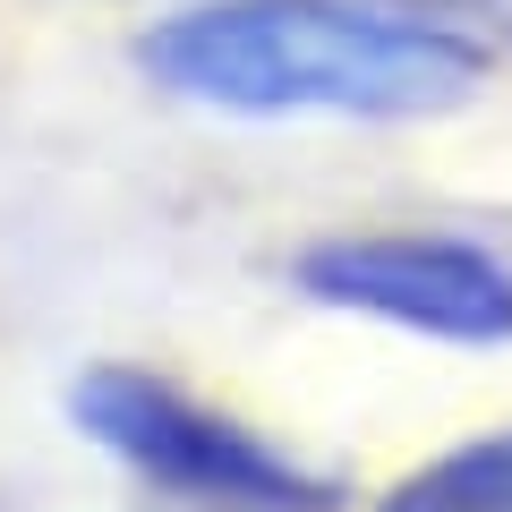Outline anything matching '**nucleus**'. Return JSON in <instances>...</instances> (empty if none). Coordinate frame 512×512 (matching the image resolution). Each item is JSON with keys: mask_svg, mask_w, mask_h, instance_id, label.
Segmentation results:
<instances>
[{"mask_svg": "<svg viewBox=\"0 0 512 512\" xmlns=\"http://www.w3.org/2000/svg\"><path fill=\"white\" fill-rule=\"evenodd\" d=\"M436 18L470 26V35H504V43H512V0H436Z\"/></svg>", "mask_w": 512, "mask_h": 512, "instance_id": "39448f33", "label": "nucleus"}, {"mask_svg": "<svg viewBox=\"0 0 512 512\" xmlns=\"http://www.w3.org/2000/svg\"><path fill=\"white\" fill-rule=\"evenodd\" d=\"M77 427H86L103 453H120L128 470L163 478L180 495H205V504H239V512H333V478L299 470L291 453L256 444L248 427L214 419L205 402L171 393L146 367H86L77 376Z\"/></svg>", "mask_w": 512, "mask_h": 512, "instance_id": "f03ea898", "label": "nucleus"}, {"mask_svg": "<svg viewBox=\"0 0 512 512\" xmlns=\"http://www.w3.org/2000/svg\"><path fill=\"white\" fill-rule=\"evenodd\" d=\"M376 512H512V427L436 453L427 470H410Z\"/></svg>", "mask_w": 512, "mask_h": 512, "instance_id": "20e7f679", "label": "nucleus"}, {"mask_svg": "<svg viewBox=\"0 0 512 512\" xmlns=\"http://www.w3.org/2000/svg\"><path fill=\"white\" fill-rule=\"evenodd\" d=\"M299 291L427 342H512V274L470 239H316L299 256Z\"/></svg>", "mask_w": 512, "mask_h": 512, "instance_id": "7ed1b4c3", "label": "nucleus"}, {"mask_svg": "<svg viewBox=\"0 0 512 512\" xmlns=\"http://www.w3.org/2000/svg\"><path fill=\"white\" fill-rule=\"evenodd\" d=\"M137 69L239 120H444L487 86V43L410 0H188Z\"/></svg>", "mask_w": 512, "mask_h": 512, "instance_id": "f257e3e1", "label": "nucleus"}]
</instances>
